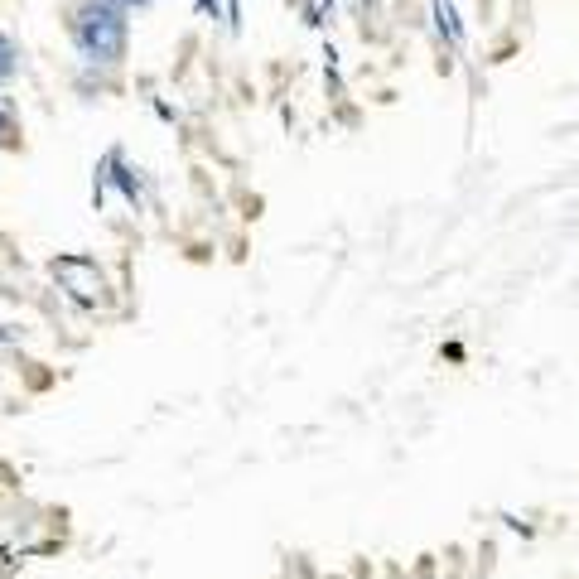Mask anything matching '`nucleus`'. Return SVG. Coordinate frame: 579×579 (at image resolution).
I'll use <instances>...</instances> for the list:
<instances>
[{"instance_id": "1", "label": "nucleus", "mask_w": 579, "mask_h": 579, "mask_svg": "<svg viewBox=\"0 0 579 579\" xmlns=\"http://www.w3.org/2000/svg\"><path fill=\"white\" fill-rule=\"evenodd\" d=\"M78 49L92 63H116L126 49V20L116 5H87L83 20H78Z\"/></svg>"}, {"instance_id": "2", "label": "nucleus", "mask_w": 579, "mask_h": 579, "mask_svg": "<svg viewBox=\"0 0 579 579\" xmlns=\"http://www.w3.org/2000/svg\"><path fill=\"white\" fill-rule=\"evenodd\" d=\"M10 73H15V44L0 39V78H10Z\"/></svg>"}, {"instance_id": "3", "label": "nucleus", "mask_w": 579, "mask_h": 579, "mask_svg": "<svg viewBox=\"0 0 579 579\" xmlns=\"http://www.w3.org/2000/svg\"><path fill=\"white\" fill-rule=\"evenodd\" d=\"M10 121H15V111H10V102H0V136H10Z\"/></svg>"}]
</instances>
